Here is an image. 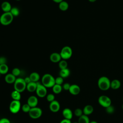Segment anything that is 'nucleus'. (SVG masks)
I'll use <instances>...</instances> for the list:
<instances>
[{
  "mask_svg": "<svg viewBox=\"0 0 123 123\" xmlns=\"http://www.w3.org/2000/svg\"><path fill=\"white\" fill-rule=\"evenodd\" d=\"M41 83L46 88L52 87L55 84V78L51 74H46L42 77Z\"/></svg>",
  "mask_w": 123,
  "mask_h": 123,
  "instance_id": "nucleus-1",
  "label": "nucleus"
},
{
  "mask_svg": "<svg viewBox=\"0 0 123 123\" xmlns=\"http://www.w3.org/2000/svg\"><path fill=\"white\" fill-rule=\"evenodd\" d=\"M111 82L107 77L101 76L98 80V86L100 90L106 91L111 87Z\"/></svg>",
  "mask_w": 123,
  "mask_h": 123,
  "instance_id": "nucleus-2",
  "label": "nucleus"
},
{
  "mask_svg": "<svg viewBox=\"0 0 123 123\" xmlns=\"http://www.w3.org/2000/svg\"><path fill=\"white\" fill-rule=\"evenodd\" d=\"M14 84V88L20 93L23 92L26 88V83L24 79L22 78H16Z\"/></svg>",
  "mask_w": 123,
  "mask_h": 123,
  "instance_id": "nucleus-3",
  "label": "nucleus"
},
{
  "mask_svg": "<svg viewBox=\"0 0 123 123\" xmlns=\"http://www.w3.org/2000/svg\"><path fill=\"white\" fill-rule=\"evenodd\" d=\"M13 19V16L10 12H4L0 17V23L3 25H10Z\"/></svg>",
  "mask_w": 123,
  "mask_h": 123,
  "instance_id": "nucleus-4",
  "label": "nucleus"
},
{
  "mask_svg": "<svg viewBox=\"0 0 123 123\" xmlns=\"http://www.w3.org/2000/svg\"><path fill=\"white\" fill-rule=\"evenodd\" d=\"M60 54L62 59L63 60H67L71 57L73 54V51L71 47L69 46H65L62 48Z\"/></svg>",
  "mask_w": 123,
  "mask_h": 123,
  "instance_id": "nucleus-5",
  "label": "nucleus"
},
{
  "mask_svg": "<svg viewBox=\"0 0 123 123\" xmlns=\"http://www.w3.org/2000/svg\"><path fill=\"white\" fill-rule=\"evenodd\" d=\"M29 116L34 119H38L41 117L42 114V110L37 107L31 108L28 112Z\"/></svg>",
  "mask_w": 123,
  "mask_h": 123,
  "instance_id": "nucleus-6",
  "label": "nucleus"
},
{
  "mask_svg": "<svg viewBox=\"0 0 123 123\" xmlns=\"http://www.w3.org/2000/svg\"><path fill=\"white\" fill-rule=\"evenodd\" d=\"M98 102L100 105L105 108L111 105V100L105 95L100 96L98 98Z\"/></svg>",
  "mask_w": 123,
  "mask_h": 123,
  "instance_id": "nucleus-7",
  "label": "nucleus"
},
{
  "mask_svg": "<svg viewBox=\"0 0 123 123\" xmlns=\"http://www.w3.org/2000/svg\"><path fill=\"white\" fill-rule=\"evenodd\" d=\"M36 92L37 96L40 98H44L47 95V88L42 84L38 82H37Z\"/></svg>",
  "mask_w": 123,
  "mask_h": 123,
  "instance_id": "nucleus-8",
  "label": "nucleus"
},
{
  "mask_svg": "<svg viewBox=\"0 0 123 123\" xmlns=\"http://www.w3.org/2000/svg\"><path fill=\"white\" fill-rule=\"evenodd\" d=\"M21 109V103L19 100H13L10 104L9 110L10 111L15 114L19 112Z\"/></svg>",
  "mask_w": 123,
  "mask_h": 123,
  "instance_id": "nucleus-9",
  "label": "nucleus"
},
{
  "mask_svg": "<svg viewBox=\"0 0 123 123\" xmlns=\"http://www.w3.org/2000/svg\"><path fill=\"white\" fill-rule=\"evenodd\" d=\"M49 108L51 111L53 112H57L60 109V104L58 101L55 100L50 102Z\"/></svg>",
  "mask_w": 123,
  "mask_h": 123,
  "instance_id": "nucleus-10",
  "label": "nucleus"
},
{
  "mask_svg": "<svg viewBox=\"0 0 123 123\" xmlns=\"http://www.w3.org/2000/svg\"><path fill=\"white\" fill-rule=\"evenodd\" d=\"M27 103L31 108L36 107L38 104V99L37 97L35 96H31L27 99Z\"/></svg>",
  "mask_w": 123,
  "mask_h": 123,
  "instance_id": "nucleus-11",
  "label": "nucleus"
},
{
  "mask_svg": "<svg viewBox=\"0 0 123 123\" xmlns=\"http://www.w3.org/2000/svg\"><path fill=\"white\" fill-rule=\"evenodd\" d=\"M68 91L71 94L73 95H77L80 92V88L77 85L73 84L71 85Z\"/></svg>",
  "mask_w": 123,
  "mask_h": 123,
  "instance_id": "nucleus-12",
  "label": "nucleus"
},
{
  "mask_svg": "<svg viewBox=\"0 0 123 123\" xmlns=\"http://www.w3.org/2000/svg\"><path fill=\"white\" fill-rule=\"evenodd\" d=\"M62 114L64 119L71 120L73 117V112L69 108H65L62 112Z\"/></svg>",
  "mask_w": 123,
  "mask_h": 123,
  "instance_id": "nucleus-13",
  "label": "nucleus"
},
{
  "mask_svg": "<svg viewBox=\"0 0 123 123\" xmlns=\"http://www.w3.org/2000/svg\"><path fill=\"white\" fill-rule=\"evenodd\" d=\"M49 59L53 62H59L61 60L62 57L60 53L58 52H53L50 54Z\"/></svg>",
  "mask_w": 123,
  "mask_h": 123,
  "instance_id": "nucleus-14",
  "label": "nucleus"
},
{
  "mask_svg": "<svg viewBox=\"0 0 123 123\" xmlns=\"http://www.w3.org/2000/svg\"><path fill=\"white\" fill-rule=\"evenodd\" d=\"M1 8L4 12H10L12 9V6L8 1H3L1 5Z\"/></svg>",
  "mask_w": 123,
  "mask_h": 123,
  "instance_id": "nucleus-15",
  "label": "nucleus"
},
{
  "mask_svg": "<svg viewBox=\"0 0 123 123\" xmlns=\"http://www.w3.org/2000/svg\"><path fill=\"white\" fill-rule=\"evenodd\" d=\"M5 81L8 84H13L15 82L16 78V77L12 73L8 74L5 76Z\"/></svg>",
  "mask_w": 123,
  "mask_h": 123,
  "instance_id": "nucleus-16",
  "label": "nucleus"
},
{
  "mask_svg": "<svg viewBox=\"0 0 123 123\" xmlns=\"http://www.w3.org/2000/svg\"><path fill=\"white\" fill-rule=\"evenodd\" d=\"M37 82H31L30 83H28L26 85V89L30 92H33L36 91L37 87Z\"/></svg>",
  "mask_w": 123,
  "mask_h": 123,
  "instance_id": "nucleus-17",
  "label": "nucleus"
},
{
  "mask_svg": "<svg viewBox=\"0 0 123 123\" xmlns=\"http://www.w3.org/2000/svg\"><path fill=\"white\" fill-rule=\"evenodd\" d=\"M94 111L93 107L90 105H87L84 107L83 111V114L86 115H89L91 114Z\"/></svg>",
  "mask_w": 123,
  "mask_h": 123,
  "instance_id": "nucleus-18",
  "label": "nucleus"
},
{
  "mask_svg": "<svg viewBox=\"0 0 123 123\" xmlns=\"http://www.w3.org/2000/svg\"><path fill=\"white\" fill-rule=\"evenodd\" d=\"M121 82L118 79H114L111 82V88L112 89H118L121 86Z\"/></svg>",
  "mask_w": 123,
  "mask_h": 123,
  "instance_id": "nucleus-19",
  "label": "nucleus"
},
{
  "mask_svg": "<svg viewBox=\"0 0 123 123\" xmlns=\"http://www.w3.org/2000/svg\"><path fill=\"white\" fill-rule=\"evenodd\" d=\"M29 77L31 80V82L37 83L40 79V75L37 72H33L30 74Z\"/></svg>",
  "mask_w": 123,
  "mask_h": 123,
  "instance_id": "nucleus-20",
  "label": "nucleus"
},
{
  "mask_svg": "<svg viewBox=\"0 0 123 123\" xmlns=\"http://www.w3.org/2000/svg\"><path fill=\"white\" fill-rule=\"evenodd\" d=\"M70 74V71L69 70V69L65 68V69H61L59 73V74L60 76L62 77L63 78H66L67 77H68L69 76Z\"/></svg>",
  "mask_w": 123,
  "mask_h": 123,
  "instance_id": "nucleus-21",
  "label": "nucleus"
},
{
  "mask_svg": "<svg viewBox=\"0 0 123 123\" xmlns=\"http://www.w3.org/2000/svg\"><path fill=\"white\" fill-rule=\"evenodd\" d=\"M11 97L13 99V100L20 101L21 98V93L14 90L11 93Z\"/></svg>",
  "mask_w": 123,
  "mask_h": 123,
  "instance_id": "nucleus-22",
  "label": "nucleus"
},
{
  "mask_svg": "<svg viewBox=\"0 0 123 123\" xmlns=\"http://www.w3.org/2000/svg\"><path fill=\"white\" fill-rule=\"evenodd\" d=\"M78 123H89V118L87 115L83 114L82 116L79 117L78 120Z\"/></svg>",
  "mask_w": 123,
  "mask_h": 123,
  "instance_id": "nucleus-23",
  "label": "nucleus"
},
{
  "mask_svg": "<svg viewBox=\"0 0 123 123\" xmlns=\"http://www.w3.org/2000/svg\"><path fill=\"white\" fill-rule=\"evenodd\" d=\"M59 9L62 11H65L68 10L69 8V4L67 2L63 0L59 4Z\"/></svg>",
  "mask_w": 123,
  "mask_h": 123,
  "instance_id": "nucleus-24",
  "label": "nucleus"
},
{
  "mask_svg": "<svg viewBox=\"0 0 123 123\" xmlns=\"http://www.w3.org/2000/svg\"><path fill=\"white\" fill-rule=\"evenodd\" d=\"M52 88L53 92L56 94H60L62 92V86L61 85H57L56 84L53 86Z\"/></svg>",
  "mask_w": 123,
  "mask_h": 123,
  "instance_id": "nucleus-25",
  "label": "nucleus"
},
{
  "mask_svg": "<svg viewBox=\"0 0 123 123\" xmlns=\"http://www.w3.org/2000/svg\"><path fill=\"white\" fill-rule=\"evenodd\" d=\"M9 70V68L6 64L0 65V74H4L7 73Z\"/></svg>",
  "mask_w": 123,
  "mask_h": 123,
  "instance_id": "nucleus-26",
  "label": "nucleus"
},
{
  "mask_svg": "<svg viewBox=\"0 0 123 123\" xmlns=\"http://www.w3.org/2000/svg\"><path fill=\"white\" fill-rule=\"evenodd\" d=\"M68 63L65 60H61L59 62V67L61 69H63L67 68Z\"/></svg>",
  "mask_w": 123,
  "mask_h": 123,
  "instance_id": "nucleus-27",
  "label": "nucleus"
},
{
  "mask_svg": "<svg viewBox=\"0 0 123 123\" xmlns=\"http://www.w3.org/2000/svg\"><path fill=\"white\" fill-rule=\"evenodd\" d=\"M10 12L14 16H17L19 14V10L17 7H12L10 11Z\"/></svg>",
  "mask_w": 123,
  "mask_h": 123,
  "instance_id": "nucleus-28",
  "label": "nucleus"
},
{
  "mask_svg": "<svg viewBox=\"0 0 123 123\" xmlns=\"http://www.w3.org/2000/svg\"><path fill=\"white\" fill-rule=\"evenodd\" d=\"M31 108L30 107V106L27 103L23 105V106H22V110L24 112H25V113H28L29 111H30Z\"/></svg>",
  "mask_w": 123,
  "mask_h": 123,
  "instance_id": "nucleus-29",
  "label": "nucleus"
},
{
  "mask_svg": "<svg viewBox=\"0 0 123 123\" xmlns=\"http://www.w3.org/2000/svg\"><path fill=\"white\" fill-rule=\"evenodd\" d=\"M74 115L77 116V117H80L81 116H82L83 114V110H81L80 108H77L74 111Z\"/></svg>",
  "mask_w": 123,
  "mask_h": 123,
  "instance_id": "nucleus-30",
  "label": "nucleus"
},
{
  "mask_svg": "<svg viewBox=\"0 0 123 123\" xmlns=\"http://www.w3.org/2000/svg\"><path fill=\"white\" fill-rule=\"evenodd\" d=\"M114 111H115V108L111 105L106 108V111L109 114H112L114 112Z\"/></svg>",
  "mask_w": 123,
  "mask_h": 123,
  "instance_id": "nucleus-31",
  "label": "nucleus"
},
{
  "mask_svg": "<svg viewBox=\"0 0 123 123\" xmlns=\"http://www.w3.org/2000/svg\"><path fill=\"white\" fill-rule=\"evenodd\" d=\"M21 71L18 68H14L12 70V74L14 75L15 77L19 76L20 74Z\"/></svg>",
  "mask_w": 123,
  "mask_h": 123,
  "instance_id": "nucleus-32",
  "label": "nucleus"
},
{
  "mask_svg": "<svg viewBox=\"0 0 123 123\" xmlns=\"http://www.w3.org/2000/svg\"><path fill=\"white\" fill-rule=\"evenodd\" d=\"M46 98L48 101L51 102L55 100V96L53 94H49L46 96Z\"/></svg>",
  "mask_w": 123,
  "mask_h": 123,
  "instance_id": "nucleus-33",
  "label": "nucleus"
},
{
  "mask_svg": "<svg viewBox=\"0 0 123 123\" xmlns=\"http://www.w3.org/2000/svg\"><path fill=\"white\" fill-rule=\"evenodd\" d=\"M63 83V78L62 77L58 76L55 78V84L57 85H62Z\"/></svg>",
  "mask_w": 123,
  "mask_h": 123,
  "instance_id": "nucleus-34",
  "label": "nucleus"
},
{
  "mask_svg": "<svg viewBox=\"0 0 123 123\" xmlns=\"http://www.w3.org/2000/svg\"><path fill=\"white\" fill-rule=\"evenodd\" d=\"M7 63V59L4 56L0 57V65L6 64Z\"/></svg>",
  "mask_w": 123,
  "mask_h": 123,
  "instance_id": "nucleus-35",
  "label": "nucleus"
},
{
  "mask_svg": "<svg viewBox=\"0 0 123 123\" xmlns=\"http://www.w3.org/2000/svg\"><path fill=\"white\" fill-rule=\"evenodd\" d=\"M70 86H71V85L68 83H64L63 85V86H62V88H63V89H64L65 90H69L70 87Z\"/></svg>",
  "mask_w": 123,
  "mask_h": 123,
  "instance_id": "nucleus-36",
  "label": "nucleus"
},
{
  "mask_svg": "<svg viewBox=\"0 0 123 123\" xmlns=\"http://www.w3.org/2000/svg\"><path fill=\"white\" fill-rule=\"evenodd\" d=\"M0 123H11V122L8 119L3 118L0 119Z\"/></svg>",
  "mask_w": 123,
  "mask_h": 123,
  "instance_id": "nucleus-37",
  "label": "nucleus"
},
{
  "mask_svg": "<svg viewBox=\"0 0 123 123\" xmlns=\"http://www.w3.org/2000/svg\"><path fill=\"white\" fill-rule=\"evenodd\" d=\"M60 123H72L71 122V120L64 119L62 120Z\"/></svg>",
  "mask_w": 123,
  "mask_h": 123,
  "instance_id": "nucleus-38",
  "label": "nucleus"
},
{
  "mask_svg": "<svg viewBox=\"0 0 123 123\" xmlns=\"http://www.w3.org/2000/svg\"><path fill=\"white\" fill-rule=\"evenodd\" d=\"M24 80H25V83H26V84H28V83H30V82H31V79H30L29 76H27V77H26L24 79Z\"/></svg>",
  "mask_w": 123,
  "mask_h": 123,
  "instance_id": "nucleus-39",
  "label": "nucleus"
},
{
  "mask_svg": "<svg viewBox=\"0 0 123 123\" xmlns=\"http://www.w3.org/2000/svg\"><path fill=\"white\" fill-rule=\"evenodd\" d=\"M53 1H54L55 2H56V3H60L63 0H52Z\"/></svg>",
  "mask_w": 123,
  "mask_h": 123,
  "instance_id": "nucleus-40",
  "label": "nucleus"
},
{
  "mask_svg": "<svg viewBox=\"0 0 123 123\" xmlns=\"http://www.w3.org/2000/svg\"><path fill=\"white\" fill-rule=\"evenodd\" d=\"M89 0V1L90 2H95L97 0Z\"/></svg>",
  "mask_w": 123,
  "mask_h": 123,
  "instance_id": "nucleus-41",
  "label": "nucleus"
},
{
  "mask_svg": "<svg viewBox=\"0 0 123 123\" xmlns=\"http://www.w3.org/2000/svg\"><path fill=\"white\" fill-rule=\"evenodd\" d=\"M89 123H98L96 121H91V122H90Z\"/></svg>",
  "mask_w": 123,
  "mask_h": 123,
  "instance_id": "nucleus-42",
  "label": "nucleus"
},
{
  "mask_svg": "<svg viewBox=\"0 0 123 123\" xmlns=\"http://www.w3.org/2000/svg\"><path fill=\"white\" fill-rule=\"evenodd\" d=\"M122 109L123 110V104L122 105Z\"/></svg>",
  "mask_w": 123,
  "mask_h": 123,
  "instance_id": "nucleus-43",
  "label": "nucleus"
},
{
  "mask_svg": "<svg viewBox=\"0 0 123 123\" xmlns=\"http://www.w3.org/2000/svg\"><path fill=\"white\" fill-rule=\"evenodd\" d=\"M78 123V122H74V123Z\"/></svg>",
  "mask_w": 123,
  "mask_h": 123,
  "instance_id": "nucleus-44",
  "label": "nucleus"
},
{
  "mask_svg": "<svg viewBox=\"0 0 123 123\" xmlns=\"http://www.w3.org/2000/svg\"></svg>",
  "mask_w": 123,
  "mask_h": 123,
  "instance_id": "nucleus-45",
  "label": "nucleus"
},
{
  "mask_svg": "<svg viewBox=\"0 0 123 123\" xmlns=\"http://www.w3.org/2000/svg\"></svg>",
  "mask_w": 123,
  "mask_h": 123,
  "instance_id": "nucleus-46",
  "label": "nucleus"
},
{
  "mask_svg": "<svg viewBox=\"0 0 123 123\" xmlns=\"http://www.w3.org/2000/svg\"></svg>",
  "mask_w": 123,
  "mask_h": 123,
  "instance_id": "nucleus-47",
  "label": "nucleus"
}]
</instances>
